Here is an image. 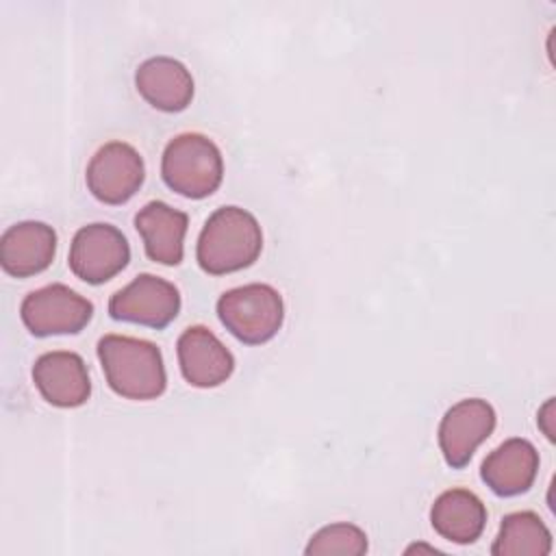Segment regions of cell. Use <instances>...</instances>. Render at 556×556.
I'll list each match as a JSON object with an SVG mask.
<instances>
[{
  "label": "cell",
  "instance_id": "6da1fadb",
  "mask_svg": "<svg viewBox=\"0 0 556 556\" xmlns=\"http://www.w3.org/2000/svg\"><path fill=\"white\" fill-rule=\"evenodd\" d=\"M263 250V230L256 217L239 206H222L208 215L195 245L198 265L211 276L250 267Z\"/></svg>",
  "mask_w": 556,
  "mask_h": 556
},
{
  "label": "cell",
  "instance_id": "7a4b0ae2",
  "mask_svg": "<svg viewBox=\"0 0 556 556\" xmlns=\"http://www.w3.org/2000/svg\"><path fill=\"white\" fill-rule=\"evenodd\" d=\"M98 361L111 391L126 400H154L167 387L163 354L152 341L104 334L98 341Z\"/></svg>",
  "mask_w": 556,
  "mask_h": 556
},
{
  "label": "cell",
  "instance_id": "3957f363",
  "mask_svg": "<svg viewBox=\"0 0 556 556\" xmlns=\"http://www.w3.org/2000/svg\"><path fill=\"white\" fill-rule=\"evenodd\" d=\"M161 176L163 182L178 195L202 200L222 185V152L206 135L182 132L165 146Z\"/></svg>",
  "mask_w": 556,
  "mask_h": 556
},
{
  "label": "cell",
  "instance_id": "277c9868",
  "mask_svg": "<svg viewBox=\"0 0 556 556\" xmlns=\"http://www.w3.org/2000/svg\"><path fill=\"white\" fill-rule=\"evenodd\" d=\"M217 317L241 343L261 345L274 339L285 321L282 295L263 282L235 287L217 300Z\"/></svg>",
  "mask_w": 556,
  "mask_h": 556
},
{
  "label": "cell",
  "instance_id": "5b68a950",
  "mask_svg": "<svg viewBox=\"0 0 556 556\" xmlns=\"http://www.w3.org/2000/svg\"><path fill=\"white\" fill-rule=\"evenodd\" d=\"M20 317L35 337L76 334L91 321L93 304L67 285L54 282L30 291L22 300Z\"/></svg>",
  "mask_w": 556,
  "mask_h": 556
},
{
  "label": "cell",
  "instance_id": "8992f818",
  "mask_svg": "<svg viewBox=\"0 0 556 556\" xmlns=\"http://www.w3.org/2000/svg\"><path fill=\"white\" fill-rule=\"evenodd\" d=\"M130 261V245L119 228L96 222L83 226L70 245V269L87 285H102Z\"/></svg>",
  "mask_w": 556,
  "mask_h": 556
},
{
  "label": "cell",
  "instance_id": "52a82bcc",
  "mask_svg": "<svg viewBox=\"0 0 556 556\" xmlns=\"http://www.w3.org/2000/svg\"><path fill=\"white\" fill-rule=\"evenodd\" d=\"M180 311L178 289L154 274H139L109 300V315L115 321L139 324L148 328L169 326Z\"/></svg>",
  "mask_w": 556,
  "mask_h": 556
},
{
  "label": "cell",
  "instance_id": "ba28073f",
  "mask_svg": "<svg viewBox=\"0 0 556 556\" xmlns=\"http://www.w3.org/2000/svg\"><path fill=\"white\" fill-rule=\"evenodd\" d=\"M146 165L141 154L124 141H109L91 156L87 165V189L104 204L128 202L143 185Z\"/></svg>",
  "mask_w": 556,
  "mask_h": 556
},
{
  "label": "cell",
  "instance_id": "9c48e42d",
  "mask_svg": "<svg viewBox=\"0 0 556 556\" xmlns=\"http://www.w3.org/2000/svg\"><path fill=\"white\" fill-rule=\"evenodd\" d=\"M495 410L482 397H467L445 410L439 424V447L452 469H463L476 447L495 430Z\"/></svg>",
  "mask_w": 556,
  "mask_h": 556
},
{
  "label": "cell",
  "instance_id": "30bf717a",
  "mask_svg": "<svg viewBox=\"0 0 556 556\" xmlns=\"http://www.w3.org/2000/svg\"><path fill=\"white\" fill-rule=\"evenodd\" d=\"M182 378L198 389H213L235 371L232 352L204 326H189L176 341Z\"/></svg>",
  "mask_w": 556,
  "mask_h": 556
},
{
  "label": "cell",
  "instance_id": "8fae6325",
  "mask_svg": "<svg viewBox=\"0 0 556 556\" xmlns=\"http://www.w3.org/2000/svg\"><path fill=\"white\" fill-rule=\"evenodd\" d=\"M33 382L41 397L59 408L83 406L91 395V378L83 356L67 350L41 354L33 365Z\"/></svg>",
  "mask_w": 556,
  "mask_h": 556
},
{
  "label": "cell",
  "instance_id": "7c38bea8",
  "mask_svg": "<svg viewBox=\"0 0 556 556\" xmlns=\"http://www.w3.org/2000/svg\"><path fill=\"white\" fill-rule=\"evenodd\" d=\"M56 254V232L46 222H17L0 237V265L9 276L28 278L50 267Z\"/></svg>",
  "mask_w": 556,
  "mask_h": 556
},
{
  "label": "cell",
  "instance_id": "4fadbf2b",
  "mask_svg": "<svg viewBox=\"0 0 556 556\" xmlns=\"http://www.w3.org/2000/svg\"><path fill=\"white\" fill-rule=\"evenodd\" d=\"M539 471L536 447L519 437H513L497 445L480 467L484 484L500 497H515L526 493Z\"/></svg>",
  "mask_w": 556,
  "mask_h": 556
},
{
  "label": "cell",
  "instance_id": "5bb4252c",
  "mask_svg": "<svg viewBox=\"0 0 556 556\" xmlns=\"http://www.w3.org/2000/svg\"><path fill=\"white\" fill-rule=\"evenodd\" d=\"M135 87L150 106L163 113L185 111L193 98L191 72L172 56L146 59L135 72Z\"/></svg>",
  "mask_w": 556,
  "mask_h": 556
},
{
  "label": "cell",
  "instance_id": "9a60e30c",
  "mask_svg": "<svg viewBox=\"0 0 556 556\" xmlns=\"http://www.w3.org/2000/svg\"><path fill=\"white\" fill-rule=\"evenodd\" d=\"M189 217L161 200L148 202L135 215V228L143 239V248L150 261L161 265H178L185 254V235Z\"/></svg>",
  "mask_w": 556,
  "mask_h": 556
},
{
  "label": "cell",
  "instance_id": "2e32d148",
  "mask_svg": "<svg viewBox=\"0 0 556 556\" xmlns=\"http://www.w3.org/2000/svg\"><path fill=\"white\" fill-rule=\"evenodd\" d=\"M430 523L439 536L467 545L480 539L486 526V506L467 489H450L434 500Z\"/></svg>",
  "mask_w": 556,
  "mask_h": 556
},
{
  "label": "cell",
  "instance_id": "e0dca14e",
  "mask_svg": "<svg viewBox=\"0 0 556 556\" xmlns=\"http://www.w3.org/2000/svg\"><path fill=\"white\" fill-rule=\"evenodd\" d=\"M549 552L552 532L532 510L506 515L491 545L493 556H547Z\"/></svg>",
  "mask_w": 556,
  "mask_h": 556
},
{
  "label": "cell",
  "instance_id": "ac0fdd59",
  "mask_svg": "<svg viewBox=\"0 0 556 556\" xmlns=\"http://www.w3.org/2000/svg\"><path fill=\"white\" fill-rule=\"evenodd\" d=\"M367 552V534L348 521L319 528L304 547L306 556H363Z\"/></svg>",
  "mask_w": 556,
  "mask_h": 556
},
{
  "label": "cell",
  "instance_id": "d6986e66",
  "mask_svg": "<svg viewBox=\"0 0 556 556\" xmlns=\"http://www.w3.org/2000/svg\"><path fill=\"white\" fill-rule=\"evenodd\" d=\"M539 428L543 434L554 441V397H549L541 408H539Z\"/></svg>",
  "mask_w": 556,
  "mask_h": 556
},
{
  "label": "cell",
  "instance_id": "ffe728a7",
  "mask_svg": "<svg viewBox=\"0 0 556 556\" xmlns=\"http://www.w3.org/2000/svg\"><path fill=\"white\" fill-rule=\"evenodd\" d=\"M410 552H439L437 547H430V545H410L408 549H406V554H410Z\"/></svg>",
  "mask_w": 556,
  "mask_h": 556
}]
</instances>
